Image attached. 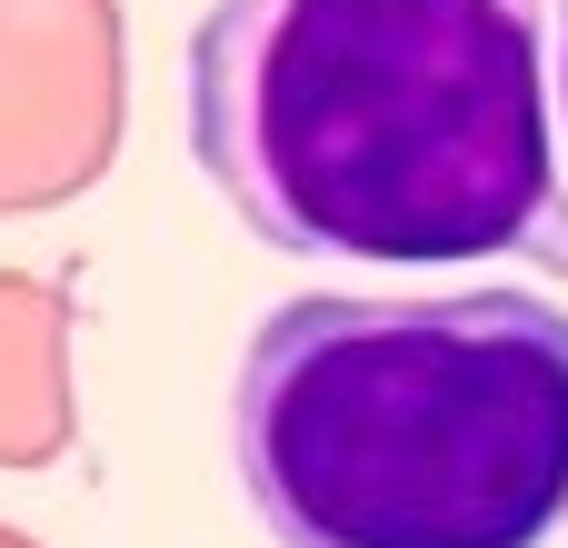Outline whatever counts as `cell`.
<instances>
[{"label": "cell", "mask_w": 568, "mask_h": 548, "mask_svg": "<svg viewBox=\"0 0 568 548\" xmlns=\"http://www.w3.org/2000/svg\"><path fill=\"white\" fill-rule=\"evenodd\" d=\"M230 469L280 548H549L568 309L549 290H310L230 389Z\"/></svg>", "instance_id": "obj_2"}, {"label": "cell", "mask_w": 568, "mask_h": 548, "mask_svg": "<svg viewBox=\"0 0 568 548\" xmlns=\"http://www.w3.org/2000/svg\"><path fill=\"white\" fill-rule=\"evenodd\" d=\"M549 110H559V150H568V0H549Z\"/></svg>", "instance_id": "obj_3"}, {"label": "cell", "mask_w": 568, "mask_h": 548, "mask_svg": "<svg viewBox=\"0 0 568 548\" xmlns=\"http://www.w3.org/2000/svg\"><path fill=\"white\" fill-rule=\"evenodd\" d=\"M190 160L280 260L568 280V150L539 0H210Z\"/></svg>", "instance_id": "obj_1"}]
</instances>
